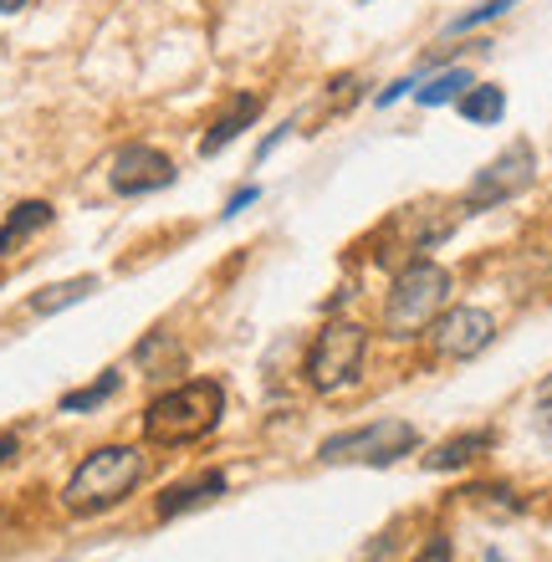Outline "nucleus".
I'll return each instance as SVG.
<instances>
[{
	"label": "nucleus",
	"mask_w": 552,
	"mask_h": 562,
	"mask_svg": "<svg viewBox=\"0 0 552 562\" xmlns=\"http://www.w3.org/2000/svg\"><path fill=\"white\" fill-rule=\"evenodd\" d=\"M225 491V471H205V475H194V481H180V486H169L165 496H159V517H180V512H194V506H205L215 502Z\"/></svg>",
	"instance_id": "nucleus-11"
},
{
	"label": "nucleus",
	"mask_w": 552,
	"mask_h": 562,
	"mask_svg": "<svg viewBox=\"0 0 552 562\" xmlns=\"http://www.w3.org/2000/svg\"><path fill=\"white\" fill-rule=\"evenodd\" d=\"M15 450H21V445H15V435H0V465H11Z\"/></svg>",
	"instance_id": "nucleus-23"
},
{
	"label": "nucleus",
	"mask_w": 552,
	"mask_h": 562,
	"mask_svg": "<svg viewBox=\"0 0 552 562\" xmlns=\"http://www.w3.org/2000/svg\"><path fill=\"white\" fill-rule=\"evenodd\" d=\"M256 200H261V190H256V184H246V190H236V194H230V205H225V221H230V215H240V210H246V205H256Z\"/></svg>",
	"instance_id": "nucleus-20"
},
{
	"label": "nucleus",
	"mask_w": 552,
	"mask_h": 562,
	"mask_svg": "<svg viewBox=\"0 0 552 562\" xmlns=\"http://www.w3.org/2000/svg\"><path fill=\"white\" fill-rule=\"evenodd\" d=\"M221 409H225V389L215 384V379H190V384L169 389V394H159V400L149 404L144 440L149 445H190L215 429Z\"/></svg>",
	"instance_id": "nucleus-2"
},
{
	"label": "nucleus",
	"mask_w": 552,
	"mask_h": 562,
	"mask_svg": "<svg viewBox=\"0 0 552 562\" xmlns=\"http://www.w3.org/2000/svg\"><path fill=\"white\" fill-rule=\"evenodd\" d=\"M532 179H538V154H532V144H527V138H517V144H507L476 179H471V190H465V210L507 205V200H517Z\"/></svg>",
	"instance_id": "nucleus-6"
},
{
	"label": "nucleus",
	"mask_w": 552,
	"mask_h": 562,
	"mask_svg": "<svg viewBox=\"0 0 552 562\" xmlns=\"http://www.w3.org/2000/svg\"><path fill=\"white\" fill-rule=\"evenodd\" d=\"M256 119H261V98H256V92H240L236 103H230L221 119L210 123V134L200 138V154H205V159H215V154H221L225 144H236V138L246 134Z\"/></svg>",
	"instance_id": "nucleus-9"
},
{
	"label": "nucleus",
	"mask_w": 552,
	"mask_h": 562,
	"mask_svg": "<svg viewBox=\"0 0 552 562\" xmlns=\"http://www.w3.org/2000/svg\"><path fill=\"white\" fill-rule=\"evenodd\" d=\"M415 562H450V537H430V542L419 548Z\"/></svg>",
	"instance_id": "nucleus-19"
},
{
	"label": "nucleus",
	"mask_w": 552,
	"mask_h": 562,
	"mask_svg": "<svg viewBox=\"0 0 552 562\" xmlns=\"http://www.w3.org/2000/svg\"><path fill=\"white\" fill-rule=\"evenodd\" d=\"M517 0H486V5H476V11H465V15H455L450 21V36H461V31H471V26H486V21H496V15H507Z\"/></svg>",
	"instance_id": "nucleus-18"
},
{
	"label": "nucleus",
	"mask_w": 552,
	"mask_h": 562,
	"mask_svg": "<svg viewBox=\"0 0 552 562\" xmlns=\"http://www.w3.org/2000/svg\"><path fill=\"white\" fill-rule=\"evenodd\" d=\"M496 338V323H492V312H481V307H446L440 317L430 323V348L440 358H476L481 348H492Z\"/></svg>",
	"instance_id": "nucleus-7"
},
{
	"label": "nucleus",
	"mask_w": 552,
	"mask_h": 562,
	"mask_svg": "<svg viewBox=\"0 0 552 562\" xmlns=\"http://www.w3.org/2000/svg\"><path fill=\"white\" fill-rule=\"evenodd\" d=\"M26 0H0V15H11V11H21Z\"/></svg>",
	"instance_id": "nucleus-24"
},
{
	"label": "nucleus",
	"mask_w": 552,
	"mask_h": 562,
	"mask_svg": "<svg viewBox=\"0 0 552 562\" xmlns=\"http://www.w3.org/2000/svg\"><path fill=\"white\" fill-rule=\"evenodd\" d=\"M548 394H552V379H548V384H542V400H548Z\"/></svg>",
	"instance_id": "nucleus-25"
},
{
	"label": "nucleus",
	"mask_w": 552,
	"mask_h": 562,
	"mask_svg": "<svg viewBox=\"0 0 552 562\" xmlns=\"http://www.w3.org/2000/svg\"><path fill=\"white\" fill-rule=\"evenodd\" d=\"M465 88H476V77H471V72H461V67H455V72H440V77H430V82H425V88L415 92V103H419V108L455 103V98H461Z\"/></svg>",
	"instance_id": "nucleus-16"
},
{
	"label": "nucleus",
	"mask_w": 552,
	"mask_h": 562,
	"mask_svg": "<svg viewBox=\"0 0 552 562\" xmlns=\"http://www.w3.org/2000/svg\"><path fill=\"white\" fill-rule=\"evenodd\" d=\"M455 103H461V119H471V123H502V113H507V92L502 88H465Z\"/></svg>",
	"instance_id": "nucleus-14"
},
{
	"label": "nucleus",
	"mask_w": 552,
	"mask_h": 562,
	"mask_svg": "<svg viewBox=\"0 0 552 562\" xmlns=\"http://www.w3.org/2000/svg\"><path fill=\"white\" fill-rule=\"evenodd\" d=\"M363 348H369V333L359 323H328L317 333L313 353H307V384L317 394H338L359 379L363 369Z\"/></svg>",
	"instance_id": "nucleus-5"
},
{
	"label": "nucleus",
	"mask_w": 552,
	"mask_h": 562,
	"mask_svg": "<svg viewBox=\"0 0 552 562\" xmlns=\"http://www.w3.org/2000/svg\"><path fill=\"white\" fill-rule=\"evenodd\" d=\"M409 88H415V77H399L394 88H384V92H379V108H388V103H394V98H404V92H409Z\"/></svg>",
	"instance_id": "nucleus-22"
},
{
	"label": "nucleus",
	"mask_w": 552,
	"mask_h": 562,
	"mask_svg": "<svg viewBox=\"0 0 552 562\" xmlns=\"http://www.w3.org/2000/svg\"><path fill=\"white\" fill-rule=\"evenodd\" d=\"M108 184H113V194L169 190V184H174V159H169V154H159V148H149V144H134V148H123L119 159H113Z\"/></svg>",
	"instance_id": "nucleus-8"
},
{
	"label": "nucleus",
	"mask_w": 552,
	"mask_h": 562,
	"mask_svg": "<svg viewBox=\"0 0 552 562\" xmlns=\"http://www.w3.org/2000/svg\"><path fill=\"white\" fill-rule=\"evenodd\" d=\"M52 221H57V210L46 205V200H21V205L5 215V225H0V256H15L21 251V240H31Z\"/></svg>",
	"instance_id": "nucleus-10"
},
{
	"label": "nucleus",
	"mask_w": 552,
	"mask_h": 562,
	"mask_svg": "<svg viewBox=\"0 0 552 562\" xmlns=\"http://www.w3.org/2000/svg\"><path fill=\"white\" fill-rule=\"evenodd\" d=\"M532 425H538V435H542V440L552 445V394H548V400L538 404V415H532Z\"/></svg>",
	"instance_id": "nucleus-21"
},
{
	"label": "nucleus",
	"mask_w": 552,
	"mask_h": 562,
	"mask_svg": "<svg viewBox=\"0 0 552 562\" xmlns=\"http://www.w3.org/2000/svg\"><path fill=\"white\" fill-rule=\"evenodd\" d=\"M149 471V456L138 450V445H103V450H92L72 475H67V486H61V506L72 512V517H98V512H113L119 502H128L138 491Z\"/></svg>",
	"instance_id": "nucleus-1"
},
{
	"label": "nucleus",
	"mask_w": 552,
	"mask_h": 562,
	"mask_svg": "<svg viewBox=\"0 0 552 562\" xmlns=\"http://www.w3.org/2000/svg\"><path fill=\"white\" fill-rule=\"evenodd\" d=\"M98 292V277H72V281H57V286H42V292L31 296V312L36 317H52V312L72 307V302H88Z\"/></svg>",
	"instance_id": "nucleus-13"
},
{
	"label": "nucleus",
	"mask_w": 552,
	"mask_h": 562,
	"mask_svg": "<svg viewBox=\"0 0 552 562\" xmlns=\"http://www.w3.org/2000/svg\"><path fill=\"white\" fill-rule=\"evenodd\" d=\"M465 496H471V506H486L492 517H517L522 512V502L507 486H476V491H465Z\"/></svg>",
	"instance_id": "nucleus-17"
},
{
	"label": "nucleus",
	"mask_w": 552,
	"mask_h": 562,
	"mask_svg": "<svg viewBox=\"0 0 552 562\" xmlns=\"http://www.w3.org/2000/svg\"><path fill=\"white\" fill-rule=\"evenodd\" d=\"M486 450H492V429H465L455 440L435 445V456H425V465H430V471H461V465H471V460L486 456Z\"/></svg>",
	"instance_id": "nucleus-12"
},
{
	"label": "nucleus",
	"mask_w": 552,
	"mask_h": 562,
	"mask_svg": "<svg viewBox=\"0 0 552 562\" xmlns=\"http://www.w3.org/2000/svg\"><path fill=\"white\" fill-rule=\"evenodd\" d=\"M419 445V429L404 425V419H373V425H359V429H343L323 440L317 456L328 465H394L399 456H409Z\"/></svg>",
	"instance_id": "nucleus-4"
},
{
	"label": "nucleus",
	"mask_w": 552,
	"mask_h": 562,
	"mask_svg": "<svg viewBox=\"0 0 552 562\" xmlns=\"http://www.w3.org/2000/svg\"><path fill=\"white\" fill-rule=\"evenodd\" d=\"M446 296H450V271L440 261H409L388 286L384 327L394 338H409V333L430 327L446 312Z\"/></svg>",
	"instance_id": "nucleus-3"
},
{
	"label": "nucleus",
	"mask_w": 552,
	"mask_h": 562,
	"mask_svg": "<svg viewBox=\"0 0 552 562\" xmlns=\"http://www.w3.org/2000/svg\"><path fill=\"white\" fill-rule=\"evenodd\" d=\"M119 384H123V379H119V373H113V369H108L103 379H98V384H88V389H72V394H61V404H57V409H61V415H88V409H98V404H108V400H113V394H119Z\"/></svg>",
	"instance_id": "nucleus-15"
}]
</instances>
